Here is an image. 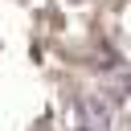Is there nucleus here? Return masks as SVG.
Returning <instances> with one entry per match:
<instances>
[]
</instances>
